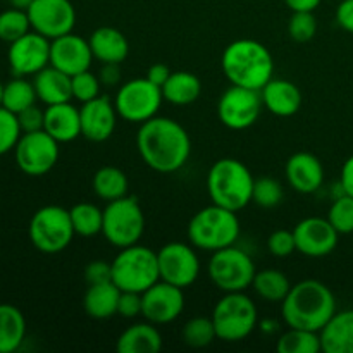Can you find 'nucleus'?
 <instances>
[{"label":"nucleus","mask_w":353,"mask_h":353,"mask_svg":"<svg viewBox=\"0 0 353 353\" xmlns=\"http://www.w3.org/2000/svg\"><path fill=\"white\" fill-rule=\"evenodd\" d=\"M137 147L141 161L162 174L179 171L192 154V140L185 128L171 117L161 116L140 124Z\"/></svg>","instance_id":"1"},{"label":"nucleus","mask_w":353,"mask_h":353,"mask_svg":"<svg viewBox=\"0 0 353 353\" xmlns=\"http://www.w3.org/2000/svg\"><path fill=\"white\" fill-rule=\"evenodd\" d=\"M336 314V299L330 286L317 279H303L292 285L281 302V316L288 327L317 331Z\"/></svg>","instance_id":"2"},{"label":"nucleus","mask_w":353,"mask_h":353,"mask_svg":"<svg viewBox=\"0 0 353 353\" xmlns=\"http://www.w3.org/2000/svg\"><path fill=\"white\" fill-rule=\"evenodd\" d=\"M223 72L231 85L261 92L274 78V59L269 48L252 38L234 40L221 57Z\"/></svg>","instance_id":"3"},{"label":"nucleus","mask_w":353,"mask_h":353,"mask_svg":"<svg viewBox=\"0 0 353 353\" xmlns=\"http://www.w3.org/2000/svg\"><path fill=\"white\" fill-rule=\"evenodd\" d=\"M254 176L238 159H219L207 174V192L216 205L238 212L252 202Z\"/></svg>","instance_id":"4"},{"label":"nucleus","mask_w":353,"mask_h":353,"mask_svg":"<svg viewBox=\"0 0 353 353\" xmlns=\"http://www.w3.org/2000/svg\"><path fill=\"white\" fill-rule=\"evenodd\" d=\"M240 230V221L234 210L212 203L190 219L188 240L200 250L216 252L236 243Z\"/></svg>","instance_id":"5"},{"label":"nucleus","mask_w":353,"mask_h":353,"mask_svg":"<svg viewBox=\"0 0 353 353\" xmlns=\"http://www.w3.org/2000/svg\"><path fill=\"white\" fill-rule=\"evenodd\" d=\"M112 283L121 292L143 293L161 281L157 252L143 245H130L121 248L112 262Z\"/></svg>","instance_id":"6"},{"label":"nucleus","mask_w":353,"mask_h":353,"mask_svg":"<svg viewBox=\"0 0 353 353\" xmlns=\"http://www.w3.org/2000/svg\"><path fill=\"white\" fill-rule=\"evenodd\" d=\"M217 340L234 343L250 336L259 323L257 307L243 292L226 293L212 312Z\"/></svg>","instance_id":"7"},{"label":"nucleus","mask_w":353,"mask_h":353,"mask_svg":"<svg viewBox=\"0 0 353 353\" xmlns=\"http://www.w3.org/2000/svg\"><path fill=\"white\" fill-rule=\"evenodd\" d=\"M30 241L43 254H59L65 250L76 236L71 214L61 205H45L33 214L28 228Z\"/></svg>","instance_id":"8"},{"label":"nucleus","mask_w":353,"mask_h":353,"mask_svg":"<svg viewBox=\"0 0 353 353\" xmlns=\"http://www.w3.org/2000/svg\"><path fill=\"white\" fill-rule=\"evenodd\" d=\"M143 231L145 214L137 196L126 195L107 202L103 209L102 234L110 245L117 248L130 247L141 240Z\"/></svg>","instance_id":"9"},{"label":"nucleus","mask_w":353,"mask_h":353,"mask_svg":"<svg viewBox=\"0 0 353 353\" xmlns=\"http://www.w3.org/2000/svg\"><path fill=\"white\" fill-rule=\"evenodd\" d=\"M207 269L210 281L224 293L245 292L252 286L257 272L250 255L234 245L212 252Z\"/></svg>","instance_id":"10"},{"label":"nucleus","mask_w":353,"mask_h":353,"mask_svg":"<svg viewBox=\"0 0 353 353\" xmlns=\"http://www.w3.org/2000/svg\"><path fill=\"white\" fill-rule=\"evenodd\" d=\"M164 102L161 86L154 85L150 79L134 78L124 83L116 93L114 105L117 114L128 123L143 124L145 121L157 116Z\"/></svg>","instance_id":"11"},{"label":"nucleus","mask_w":353,"mask_h":353,"mask_svg":"<svg viewBox=\"0 0 353 353\" xmlns=\"http://www.w3.org/2000/svg\"><path fill=\"white\" fill-rule=\"evenodd\" d=\"M16 164L24 174L43 176L59 161V141L45 130L23 133L14 148Z\"/></svg>","instance_id":"12"},{"label":"nucleus","mask_w":353,"mask_h":353,"mask_svg":"<svg viewBox=\"0 0 353 353\" xmlns=\"http://www.w3.org/2000/svg\"><path fill=\"white\" fill-rule=\"evenodd\" d=\"M262 97L259 90L231 85L217 102V116L230 130H247L257 123L262 112Z\"/></svg>","instance_id":"13"},{"label":"nucleus","mask_w":353,"mask_h":353,"mask_svg":"<svg viewBox=\"0 0 353 353\" xmlns=\"http://www.w3.org/2000/svg\"><path fill=\"white\" fill-rule=\"evenodd\" d=\"M159 272L165 283L188 288L196 281L200 274V261L193 245L183 241H169L157 252Z\"/></svg>","instance_id":"14"},{"label":"nucleus","mask_w":353,"mask_h":353,"mask_svg":"<svg viewBox=\"0 0 353 353\" xmlns=\"http://www.w3.org/2000/svg\"><path fill=\"white\" fill-rule=\"evenodd\" d=\"M26 12L30 16L31 30L48 40L74 30L76 9L71 0H33Z\"/></svg>","instance_id":"15"},{"label":"nucleus","mask_w":353,"mask_h":353,"mask_svg":"<svg viewBox=\"0 0 353 353\" xmlns=\"http://www.w3.org/2000/svg\"><path fill=\"white\" fill-rule=\"evenodd\" d=\"M7 61L14 76H34L50 65V40L37 31H30L9 43Z\"/></svg>","instance_id":"16"},{"label":"nucleus","mask_w":353,"mask_h":353,"mask_svg":"<svg viewBox=\"0 0 353 353\" xmlns=\"http://www.w3.org/2000/svg\"><path fill=\"white\" fill-rule=\"evenodd\" d=\"M141 302H143L141 316L155 326L172 323L181 316L185 309L183 288H178L162 279L152 285L147 292L141 293Z\"/></svg>","instance_id":"17"},{"label":"nucleus","mask_w":353,"mask_h":353,"mask_svg":"<svg viewBox=\"0 0 353 353\" xmlns=\"http://www.w3.org/2000/svg\"><path fill=\"white\" fill-rule=\"evenodd\" d=\"M296 252L310 259L330 255L338 247L340 233L327 221V217H305L293 230Z\"/></svg>","instance_id":"18"},{"label":"nucleus","mask_w":353,"mask_h":353,"mask_svg":"<svg viewBox=\"0 0 353 353\" xmlns=\"http://www.w3.org/2000/svg\"><path fill=\"white\" fill-rule=\"evenodd\" d=\"M88 40L71 33L50 40V65L61 69L69 76L88 71L93 62Z\"/></svg>","instance_id":"19"},{"label":"nucleus","mask_w":353,"mask_h":353,"mask_svg":"<svg viewBox=\"0 0 353 353\" xmlns=\"http://www.w3.org/2000/svg\"><path fill=\"white\" fill-rule=\"evenodd\" d=\"M116 105L109 97L99 95L90 102L81 103L79 117H81V134L90 141L102 143L112 137L117 123Z\"/></svg>","instance_id":"20"},{"label":"nucleus","mask_w":353,"mask_h":353,"mask_svg":"<svg viewBox=\"0 0 353 353\" xmlns=\"http://www.w3.org/2000/svg\"><path fill=\"white\" fill-rule=\"evenodd\" d=\"M285 174L290 186L302 195L316 193L324 183L323 162L310 152L293 154L286 162Z\"/></svg>","instance_id":"21"},{"label":"nucleus","mask_w":353,"mask_h":353,"mask_svg":"<svg viewBox=\"0 0 353 353\" xmlns=\"http://www.w3.org/2000/svg\"><path fill=\"white\" fill-rule=\"evenodd\" d=\"M261 97L265 109L279 117L295 116L302 107V92L288 79L272 78L261 90Z\"/></svg>","instance_id":"22"},{"label":"nucleus","mask_w":353,"mask_h":353,"mask_svg":"<svg viewBox=\"0 0 353 353\" xmlns=\"http://www.w3.org/2000/svg\"><path fill=\"white\" fill-rule=\"evenodd\" d=\"M43 130L59 143L74 141L81 134V117L79 109L71 102L54 103L45 109Z\"/></svg>","instance_id":"23"},{"label":"nucleus","mask_w":353,"mask_h":353,"mask_svg":"<svg viewBox=\"0 0 353 353\" xmlns=\"http://www.w3.org/2000/svg\"><path fill=\"white\" fill-rule=\"evenodd\" d=\"M88 43L90 48H92L93 57L102 62V64H107V62L121 64V62L126 61L128 54H130V43H128L126 37L116 28H97L90 34Z\"/></svg>","instance_id":"24"},{"label":"nucleus","mask_w":353,"mask_h":353,"mask_svg":"<svg viewBox=\"0 0 353 353\" xmlns=\"http://www.w3.org/2000/svg\"><path fill=\"white\" fill-rule=\"evenodd\" d=\"M33 85L37 90L38 100L43 102L45 105L71 102V76L62 72L61 69L54 68V65H47L40 72H37L33 76Z\"/></svg>","instance_id":"25"},{"label":"nucleus","mask_w":353,"mask_h":353,"mask_svg":"<svg viewBox=\"0 0 353 353\" xmlns=\"http://www.w3.org/2000/svg\"><path fill=\"white\" fill-rule=\"evenodd\" d=\"M319 336L324 353H353V309L334 314Z\"/></svg>","instance_id":"26"},{"label":"nucleus","mask_w":353,"mask_h":353,"mask_svg":"<svg viewBox=\"0 0 353 353\" xmlns=\"http://www.w3.org/2000/svg\"><path fill=\"white\" fill-rule=\"evenodd\" d=\"M162 348V336L155 324L138 323L126 327L116 341L117 353H157Z\"/></svg>","instance_id":"27"},{"label":"nucleus","mask_w":353,"mask_h":353,"mask_svg":"<svg viewBox=\"0 0 353 353\" xmlns=\"http://www.w3.org/2000/svg\"><path fill=\"white\" fill-rule=\"evenodd\" d=\"M119 296L121 290L112 281L88 285L85 299H83V309H85L86 316L92 317V319H110L117 314Z\"/></svg>","instance_id":"28"},{"label":"nucleus","mask_w":353,"mask_h":353,"mask_svg":"<svg viewBox=\"0 0 353 353\" xmlns=\"http://www.w3.org/2000/svg\"><path fill=\"white\" fill-rule=\"evenodd\" d=\"M202 93V81L199 76L188 71L171 72L168 81L162 85V95L165 102L185 107L195 102Z\"/></svg>","instance_id":"29"},{"label":"nucleus","mask_w":353,"mask_h":353,"mask_svg":"<svg viewBox=\"0 0 353 353\" xmlns=\"http://www.w3.org/2000/svg\"><path fill=\"white\" fill-rule=\"evenodd\" d=\"M26 338V319L17 307L0 303V353L19 350Z\"/></svg>","instance_id":"30"},{"label":"nucleus","mask_w":353,"mask_h":353,"mask_svg":"<svg viewBox=\"0 0 353 353\" xmlns=\"http://www.w3.org/2000/svg\"><path fill=\"white\" fill-rule=\"evenodd\" d=\"M92 186L99 199L112 202V200L123 199L128 195L130 181L123 169L114 168V165H103L93 174Z\"/></svg>","instance_id":"31"},{"label":"nucleus","mask_w":353,"mask_h":353,"mask_svg":"<svg viewBox=\"0 0 353 353\" xmlns=\"http://www.w3.org/2000/svg\"><path fill=\"white\" fill-rule=\"evenodd\" d=\"M252 288L265 302L281 303L292 290V283L285 272L278 269H264V271L255 272Z\"/></svg>","instance_id":"32"},{"label":"nucleus","mask_w":353,"mask_h":353,"mask_svg":"<svg viewBox=\"0 0 353 353\" xmlns=\"http://www.w3.org/2000/svg\"><path fill=\"white\" fill-rule=\"evenodd\" d=\"M74 233L83 238H92L102 233L103 210L90 202H79L69 209Z\"/></svg>","instance_id":"33"},{"label":"nucleus","mask_w":353,"mask_h":353,"mask_svg":"<svg viewBox=\"0 0 353 353\" xmlns=\"http://www.w3.org/2000/svg\"><path fill=\"white\" fill-rule=\"evenodd\" d=\"M38 100L37 90H34L33 81H28L26 78L14 76L3 88V102L2 107L14 114H19L21 110L34 105Z\"/></svg>","instance_id":"34"},{"label":"nucleus","mask_w":353,"mask_h":353,"mask_svg":"<svg viewBox=\"0 0 353 353\" xmlns=\"http://www.w3.org/2000/svg\"><path fill=\"white\" fill-rule=\"evenodd\" d=\"M276 350L279 353H317L323 352V348L317 331L288 327V331L279 336Z\"/></svg>","instance_id":"35"},{"label":"nucleus","mask_w":353,"mask_h":353,"mask_svg":"<svg viewBox=\"0 0 353 353\" xmlns=\"http://www.w3.org/2000/svg\"><path fill=\"white\" fill-rule=\"evenodd\" d=\"M181 338L192 348H205L217 340L212 317H193L183 326Z\"/></svg>","instance_id":"36"},{"label":"nucleus","mask_w":353,"mask_h":353,"mask_svg":"<svg viewBox=\"0 0 353 353\" xmlns=\"http://www.w3.org/2000/svg\"><path fill=\"white\" fill-rule=\"evenodd\" d=\"M30 31L31 23L26 10L10 7V9L0 12V40L2 41L12 43Z\"/></svg>","instance_id":"37"},{"label":"nucleus","mask_w":353,"mask_h":353,"mask_svg":"<svg viewBox=\"0 0 353 353\" xmlns=\"http://www.w3.org/2000/svg\"><path fill=\"white\" fill-rule=\"evenodd\" d=\"M327 221L333 224L334 230L340 234L353 233V196L341 193L334 202L331 203Z\"/></svg>","instance_id":"38"},{"label":"nucleus","mask_w":353,"mask_h":353,"mask_svg":"<svg viewBox=\"0 0 353 353\" xmlns=\"http://www.w3.org/2000/svg\"><path fill=\"white\" fill-rule=\"evenodd\" d=\"M283 196H285V190H283L281 183L278 179H255L254 192H252V202L257 203L259 207L272 209V207L279 205L283 202Z\"/></svg>","instance_id":"39"},{"label":"nucleus","mask_w":353,"mask_h":353,"mask_svg":"<svg viewBox=\"0 0 353 353\" xmlns=\"http://www.w3.org/2000/svg\"><path fill=\"white\" fill-rule=\"evenodd\" d=\"M21 134L23 131H21L16 114L7 110L6 107H0V155L14 150Z\"/></svg>","instance_id":"40"},{"label":"nucleus","mask_w":353,"mask_h":353,"mask_svg":"<svg viewBox=\"0 0 353 353\" xmlns=\"http://www.w3.org/2000/svg\"><path fill=\"white\" fill-rule=\"evenodd\" d=\"M317 31V19L310 10L293 12L288 23V33L299 43H305L314 38Z\"/></svg>","instance_id":"41"},{"label":"nucleus","mask_w":353,"mask_h":353,"mask_svg":"<svg viewBox=\"0 0 353 353\" xmlns=\"http://www.w3.org/2000/svg\"><path fill=\"white\" fill-rule=\"evenodd\" d=\"M100 79L99 76H95L93 72L83 71L78 74L71 76V88H72V99H76L78 102L85 103L90 100L97 99L100 95Z\"/></svg>","instance_id":"42"},{"label":"nucleus","mask_w":353,"mask_h":353,"mask_svg":"<svg viewBox=\"0 0 353 353\" xmlns=\"http://www.w3.org/2000/svg\"><path fill=\"white\" fill-rule=\"evenodd\" d=\"M268 250L269 254L274 255V257H279V259L290 257L293 252H296L295 234H293V231L278 230L274 231V233L269 234Z\"/></svg>","instance_id":"43"},{"label":"nucleus","mask_w":353,"mask_h":353,"mask_svg":"<svg viewBox=\"0 0 353 353\" xmlns=\"http://www.w3.org/2000/svg\"><path fill=\"white\" fill-rule=\"evenodd\" d=\"M16 116H17V121H19V126L23 133H33V131L43 130L45 110H41L37 103L28 107V109L21 110V112L16 114Z\"/></svg>","instance_id":"44"},{"label":"nucleus","mask_w":353,"mask_h":353,"mask_svg":"<svg viewBox=\"0 0 353 353\" xmlns=\"http://www.w3.org/2000/svg\"><path fill=\"white\" fill-rule=\"evenodd\" d=\"M143 302H141V293L134 292H121L119 305H117V314L126 319H134L137 316H141Z\"/></svg>","instance_id":"45"},{"label":"nucleus","mask_w":353,"mask_h":353,"mask_svg":"<svg viewBox=\"0 0 353 353\" xmlns=\"http://www.w3.org/2000/svg\"><path fill=\"white\" fill-rule=\"evenodd\" d=\"M85 281L88 285L112 281V265L105 261H92L85 268Z\"/></svg>","instance_id":"46"},{"label":"nucleus","mask_w":353,"mask_h":353,"mask_svg":"<svg viewBox=\"0 0 353 353\" xmlns=\"http://www.w3.org/2000/svg\"><path fill=\"white\" fill-rule=\"evenodd\" d=\"M336 23L348 33H353V0H341L336 7Z\"/></svg>","instance_id":"47"},{"label":"nucleus","mask_w":353,"mask_h":353,"mask_svg":"<svg viewBox=\"0 0 353 353\" xmlns=\"http://www.w3.org/2000/svg\"><path fill=\"white\" fill-rule=\"evenodd\" d=\"M99 79L102 85L105 86H114L121 81V68L119 64H114V62H107L102 65L99 72Z\"/></svg>","instance_id":"48"},{"label":"nucleus","mask_w":353,"mask_h":353,"mask_svg":"<svg viewBox=\"0 0 353 353\" xmlns=\"http://www.w3.org/2000/svg\"><path fill=\"white\" fill-rule=\"evenodd\" d=\"M340 188L343 193L353 196V155H350V157L345 161L343 168H341Z\"/></svg>","instance_id":"49"},{"label":"nucleus","mask_w":353,"mask_h":353,"mask_svg":"<svg viewBox=\"0 0 353 353\" xmlns=\"http://www.w3.org/2000/svg\"><path fill=\"white\" fill-rule=\"evenodd\" d=\"M169 76H171V69H169L165 64H154L147 71V78L150 79L154 85L161 86V88H162V85L168 81Z\"/></svg>","instance_id":"50"},{"label":"nucleus","mask_w":353,"mask_h":353,"mask_svg":"<svg viewBox=\"0 0 353 353\" xmlns=\"http://www.w3.org/2000/svg\"><path fill=\"white\" fill-rule=\"evenodd\" d=\"M285 3L293 12H302V10L314 12L321 6V0H285Z\"/></svg>","instance_id":"51"},{"label":"nucleus","mask_w":353,"mask_h":353,"mask_svg":"<svg viewBox=\"0 0 353 353\" xmlns=\"http://www.w3.org/2000/svg\"><path fill=\"white\" fill-rule=\"evenodd\" d=\"M7 2H9V6L14 7V9L28 10L31 3H33V0H7Z\"/></svg>","instance_id":"52"},{"label":"nucleus","mask_w":353,"mask_h":353,"mask_svg":"<svg viewBox=\"0 0 353 353\" xmlns=\"http://www.w3.org/2000/svg\"><path fill=\"white\" fill-rule=\"evenodd\" d=\"M3 88H6V85L0 81V107H2V102H3Z\"/></svg>","instance_id":"53"}]
</instances>
